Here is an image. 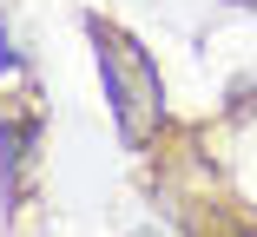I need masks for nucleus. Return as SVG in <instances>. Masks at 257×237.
<instances>
[{"instance_id":"obj_1","label":"nucleus","mask_w":257,"mask_h":237,"mask_svg":"<svg viewBox=\"0 0 257 237\" xmlns=\"http://www.w3.org/2000/svg\"><path fill=\"white\" fill-rule=\"evenodd\" d=\"M99 66H106V86H112V106H119L125 138H139L145 119L159 112V73L145 66L139 46H125V40H112V33H99Z\"/></svg>"}]
</instances>
